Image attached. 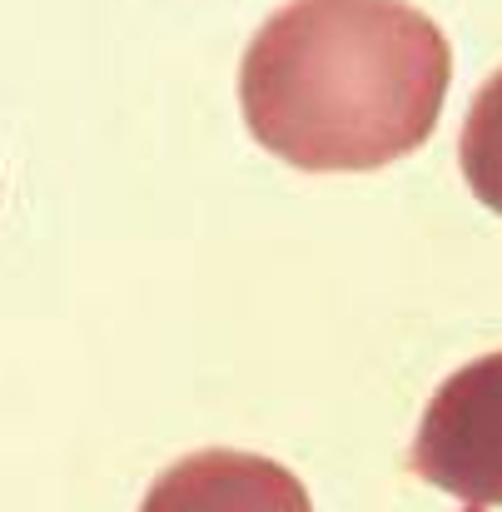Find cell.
Wrapping results in <instances>:
<instances>
[{"mask_svg":"<svg viewBox=\"0 0 502 512\" xmlns=\"http://www.w3.org/2000/svg\"><path fill=\"white\" fill-rule=\"evenodd\" d=\"M448 80L453 50L408 0H289L244 50L239 110L284 165L358 174L433 135Z\"/></svg>","mask_w":502,"mask_h":512,"instance_id":"6da1fadb","label":"cell"},{"mask_svg":"<svg viewBox=\"0 0 502 512\" xmlns=\"http://www.w3.org/2000/svg\"><path fill=\"white\" fill-rule=\"evenodd\" d=\"M408 463L473 512L502 508V353L463 363L433 393Z\"/></svg>","mask_w":502,"mask_h":512,"instance_id":"7a4b0ae2","label":"cell"},{"mask_svg":"<svg viewBox=\"0 0 502 512\" xmlns=\"http://www.w3.org/2000/svg\"><path fill=\"white\" fill-rule=\"evenodd\" d=\"M140 512H314V503L284 463L209 448L165 468Z\"/></svg>","mask_w":502,"mask_h":512,"instance_id":"3957f363","label":"cell"},{"mask_svg":"<svg viewBox=\"0 0 502 512\" xmlns=\"http://www.w3.org/2000/svg\"><path fill=\"white\" fill-rule=\"evenodd\" d=\"M458 160L463 174L473 184V194L502 214V70L478 90L473 110H468V125H463V140H458Z\"/></svg>","mask_w":502,"mask_h":512,"instance_id":"277c9868","label":"cell"}]
</instances>
